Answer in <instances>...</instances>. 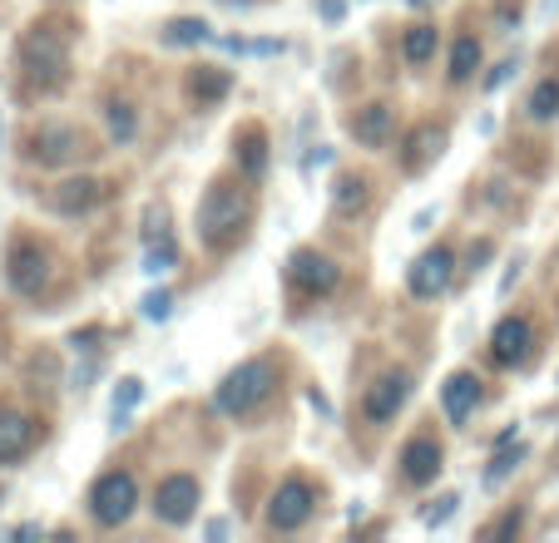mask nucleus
Wrapping results in <instances>:
<instances>
[{"label":"nucleus","mask_w":559,"mask_h":543,"mask_svg":"<svg viewBox=\"0 0 559 543\" xmlns=\"http://www.w3.org/2000/svg\"><path fill=\"white\" fill-rule=\"evenodd\" d=\"M248 228V193L233 178H213L199 203V238L209 252H228Z\"/></svg>","instance_id":"nucleus-1"},{"label":"nucleus","mask_w":559,"mask_h":543,"mask_svg":"<svg viewBox=\"0 0 559 543\" xmlns=\"http://www.w3.org/2000/svg\"><path fill=\"white\" fill-rule=\"evenodd\" d=\"M273 386H277V366L267 361V355H253V361H243L238 371L223 376L213 406H218L223 415H253V410L273 396Z\"/></svg>","instance_id":"nucleus-2"},{"label":"nucleus","mask_w":559,"mask_h":543,"mask_svg":"<svg viewBox=\"0 0 559 543\" xmlns=\"http://www.w3.org/2000/svg\"><path fill=\"white\" fill-rule=\"evenodd\" d=\"M21 64L35 84H60L64 70H70V40H64L60 25H35L31 35L21 40Z\"/></svg>","instance_id":"nucleus-3"},{"label":"nucleus","mask_w":559,"mask_h":543,"mask_svg":"<svg viewBox=\"0 0 559 543\" xmlns=\"http://www.w3.org/2000/svg\"><path fill=\"white\" fill-rule=\"evenodd\" d=\"M139 509V484L129 470H109L95 480V490H90V514H95L99 529H119V523H129V514Z\"/></svg>","instance_id":"nucleus-4"},{"label":"nucleus","mask_w":559,"mask_h":543,"mask_svg":"<svg viewBox=\"0 0 559 543\" xmlns=\"http://www.w3.org/2000/svg\"><path fill=\"white\" fill-rule=\"evenodd\" d=\"M312 509H317V490L307 480H287V484H277V494H273V504H267V529H277V533H293V529H302L307 519H312Z\"/></svg>","instance_id":"nucleus-5"},{"label":"nucleus","mask_w":559,"mask_h":543,"mask_svg":"<svg viewBox=\"0 0 559 543\" xmlns=\"http://www.w3.org/2000/svg\"><path fill=\"white\" fill-rule=\"evenodd\" d=\"M199 499H203V490L193 474H169V480H158V490H154V514L169 523V529H183V523L199 514Z\"/></svg>","instance_id":"nucleus-6"},{"label":"nucleus","mask_w":559,"mask_h":543,"mask_svg":"<svg viewBox=\"0 0 559 543\" xmlns=\"http://www.w3.org/2000/svg\"><path fill=\"white\" fill-rule=\"evenodd\" d=\"M85 154V134L70 124H45L31 134V158L45 168H60V164H74V158Z\"/></svg>","instance_id":"nucleus-7"},{"label":"nucleus","mask_w":559,"mask_h":543,"mask_svg":"<svg viewBox=\"0 0 559 543\" xmlns=\"http://www.w3.org/2000/svg\"><path fill=\"white\" fill-rule=\"evenodd\" d=\"M451 277H455L451 248H431V252H421V257L412 262V272H406V287H412V297L431 302V297H441L445 287H451Z\"/></svg>","instance_id":"nucleus-8"},{"label":"nucleus","mask_w":559,"mask_h":543,"mask_svg":"<svg viewBox=\"0 0 559 543\" xmlns=\"http://www.w3.org/2000/svg\"><path fill=\"white\" fill-rule=\"evenodd\" d=\"M406 400H412V376H406V371H386L377 386H367L361 415H367L371 425H386V420H396V410H402Z\"/></svg>","instance_id":"nucleus-9"},{"label":"nucleus","mask_w":559,"mask_h":543,"mask_svg":"<svg viewBox=\"0 0 559 543\" xmlns=\"http://www.w3.org/2000/svg\"><path fill=\"white\" fill-rule=\"evenodd\" d=\"M287 277H293V287H302L307 297H328L332 287L342 282L337 262L322 257V252H312V248H302V252H293V257H287Z\"/></svg>","instance_id":"nucleus-10"},{"label":"nucleus","mask_w":559,"mask_h":543,"mask_svg":"<svg viewBox=\"0 0 559 543\" xmlns=\"http://www.w3.org/2000/svg\"><path fill=\"white\" fill-rule=\"evenodd\" d=\"M11 287L21 297H40L45 282H50V257L40 252V242H15L11 248Z\"/></svg>","instance_id":"nucleus-11"},{"label":"nucleus","mask_w":559,"mask_h":543,"mask_svg":"<svg viewBox=\"0 0 559 543\" xmlns=\"http://www.w3.org/2000/svg\"><path fill=\"white\" fill-rule=\"evenodd\" d=\"M441 460H445V449L436 435H416L406 439L402 449V480L406 484H431L436 474H441Z\"/></svg>","instance_id":"nucleus-12"},{"label":"nucleus","mask_w":559,"mask_h":543,"mask_svg":"<svg viewBox=\"0 0 559 543\" xmlns=\"http://www.w3.org/2000/svg\"><path fill=\"white\" fill-rule=\"evenodd\" d=\"M530 341H535L530 316H506V322L496 326V336H490V355H496L500 366H525Z\"/></svg>","instance_id":"nucleus-13"},{"label":"nucleus","mask_w":559,"mask_h":543,"mask_svg":"<svg viewBox=\"0 0 559 543\" xmlns=\"http://www.w3.org/2000/svg\"><path fill=\"white\" fill-rule=\"evenodd\" d=\"M347 129L361 148H386L391 134H396V114H391V105H361L357 114L347 119Z\"/></svg>","instance_id":"nucleus-14"},{"label":"nucleus","mask_w":559,"mask_h":543,"mask_svg":"<svg viewBox=\"0 0 559 543\" xmlns=\"http://www.w3.org/2000/svg\"><path fill=\"white\" fill-rule=\"evenodd\" d=\"M99 203H105V183H99V178H70V183L55 189L50 208L64 213V218H80V213H95Z\"/></svg>","instance_id":"nucleus-15"},{"label":"nucleus","mask_w":559,"mask_h":543,"mask_svg":"<svg viewBox=\"0 0 559 543\" xmlns=\"http://www.w3.org/2000/svg\"><path fill=\"white\" fill-rule=\"evenodd\" d=\"M475 400H480V381H475L471 371H455V376L441 386V406H445V420H451V425H465V420H471Z\"/></svg>","instance_id":"nucleus-16"},{"label":"nucleus","mask_w":559,"mask_h":543,"mask_svg":"<svg viewBox=\"0 0 559 543\" xmlns=\"http://www.w3.org/2000/svg\"><path fill=\"white\" fill-rule=\"evenodd\" d=\"M31 445H35V420L21 415V410H0V464L21 460Z\"/></svg>","instance_id":"nucleus-17"},{"label":"nucleus","mask_w":559,"mask_h":543,"mask_svg":"<svg viewBox=\"0 0 559 543\" xmlns=\"http://www.w3.org/2000/svg\"><path fill=\"white\" fill-rule=\"evenodd\" d=\"M228 89H233V74L218 70V64H203V70L189 74V95L199 99V105H218Z\"/></svg>","instance_id":"nucleus-18"},{"label":"nucleus","mask_w":559,"mask_h":543,"mask_svg":"<svg viewBox=\"0 0 559 543\" xmlns=\"http://www.w3.org/2000/svg\"><path fill=\"white\" fill-rule=\"evenodd\" d=\"M441 144H445V134H441V129L421 124V129H416V134H412V144H406L402 164H406V168H412V173H421V168H426V164H431V158H436V154H441Z\"/></svg>","instance_id":"nucleus-19"},{"label":"nucleus","mask_w":559,"mask_h":543,"mask_svg":"<svg viewBox=\"0 0 559 543\" xmlns=\"http://www.w3.org/2000/svg\"><path fill=\"white\" fill-rule=\"evenodd\" d=\"M436 45H441L436 25H412V31L402 35V60L421 70V64H431V60H436Z\"/></svg>","instance_id":"nucleus-20"},{"label":"nucleus","mask_w":559,"mask_h":543,"mask_svg":"<svg viewBox=\"0 0 559 543\" xmlns=\"http://www.w3.org/2000/svg\"><path fill=\"white\" fill-rule=\"evenodd\" d=\"M332 208L337 213H361L367 208V178H357V173H342L337 183H332Z\"/></svg>","instance_id":"nucleus-21"},{"label":"nucleus","mask_w":559,"mask_h":543,"mask_svg":"<svg viewBox=\"0 0 559 543\" xmlns=\"http://www.w3.org/2000/svg\"><path fill=\"white\" fill-rule=\"evenodd\" d=\"M105 119H109V138H115L119 148L134 144V134H139V114H134V105H129V99H109Z\"/></svg>","instance_id":"nucleus-22"},{"label":"nucleus","mask_w":559,"mask_h":543,"mask_svg":"<svg viewBox=\"0 0 559 543\" xmlns=\"http://www.w3.org/2000/svg\"><path fill=\"white\" fill-rule=\"evenodd\" d=\"M139 400H144V381L124 376V381H119V390H115V400H109V420H115V430L129 425V415H134Z\"/></svg>","instance_id":"nucleus-23"},{"label":"nucleus","mask_w":559,"mask_h":543,"mask_svg":"<svg viewBox=\"0 0 559 543\" xmlns=\"http://www.w3.org/2000/svg\"><path fill=\"white\" fill-rule=\"evenodd\" d=\"M475 70H480V40H475V35H461L451 50V84H465Z\"/></svg>","instance_id":"nucleus-24"},{"label":"nucleus","mask_w":559,"mask_h":543,"mask_svg":"<svg viewBox=\"0 0 559 543\" xmlns=\"http://www.w3.org/2000/svg\"><path fill=\"white\" fill-rule=\"evenodd\" d=\"M203 40H213L209 21H193V15H179V21L164 25V45H203Z\"/></svg>","instance_id":"nucleus-25"},{"label":"nucleus","mask_w":559,"mask_h":543,"mask_svg":"<svg viewBox=\"0 0 559 543\" xmlns=\"http://www.w3.org/2000/svg\"><path fill=\"white\" fill-rule=\"evenodd\" d=\"M530 119H539V124H549V119H559V80H539L535 95H530Z\"/></svg>","instance_id":"nucleus-26"},{"label":"nucleus","mask_w":559,"mask_h":543,"mask_svg":"<svg viewBox=\"0 0 559 543\" xmlns=\"http://www.w3.org/2000/svg\"><path fill=\"white\" fill-rule=\"evenodd\" d=\"M520 460H525V445H520V439H506V445H500V455L490 460V470H486V490H496L500 480H510Z\"/></svg>","instance_id":"nucleus-27"},{"label":"nucleus","mask_w":559,"mask_h":543,"mask_svg":"<svg viewBox=\"0 0 559 543\" xmlns=\"http://www.w3.org/2000/svg\"><path fill=\"white\" fill-rule=\"evenodd\" d=\"M243 178H263V168H267V154H263V134L258 129H248V138H243Z\"/></svg>","instance_id":"nucleus-28"},{"label":"nucleus","mask_w":559,"mask_h":543,"mask_svg":"<svg viewBox=\"0 0 559 543\" xmlns=\"http://www.w3.org/2000/svg\"><path fill=\"white\" fill-rule=\"evenodd\" d=\"M174 262H179V248H174V238L164 228H158V242L148 248V262H144V272H169Z\"/></svg>","instance_id":"nucleus-29"},{"label":"nucleus","mask_w":559,"mask_h":543,"mask_svg":"<svg viewBox=\"0 0 559 543\" xmlns=\"http://www.w3.org/2000/svg\"><path fill=\"white\" fill-rule=\"evenodd\" d=\"M169 312H174V292H148L144 297V316H148V322H164Z\"/></svg>","instance_id":"nucleus-30"},{"label":"nucleus","mask_w":559,"mask_h":543,"mask_svg":"<svg viewBox=\"0 0 559 543\" xmlns=\"http://www.w3.org/2000/svg\"><path fill=\"white\" fill-rule=\"evenodd\" d=\"M455 504H461V499H455V494H445V499H436L431 509H426V523H431V529H441V523L455 514Z\"/></svg>","instance_id":"nucleus-31"},{"label":"nucleus","mask_w":559,"mask_h":543,"mask_svg":"<svg viewBox=\"0 0 559 543\" xmlns=\"http://www.w3.org/2000/svg\"><path fill=\"white\" fill-rule=\"evenodd\" d=\"M515 70H520V64H515V60L496 64V70H490V80H486V89H500V84H506V80H510V74H515Z\"/></svg>","instance_id":"nucleus-32"},{"label":"nucleus","mask_w":559,"mask_h":543,"mask_svg":"<svg viewBox=\"0 0 559 543\" xmlns=\"http://www.w3.org/2000/svg\"><path fill=\"white\" fill-rule=\"evenodd\" d=\"M490 252H496V248H490V242H480V248H471V267H475V272H480V262H486V257H490Z\"/></svg>","instance_id":"nucleus-33"},{"label":"nucleus","mask_w":559,"mask_h":543,"mask_svg":"<svg viewBox=\"0 0 559 543\" xmlns=\"http://www.w3.org/2000/svg\"><path fill=\"white\" fill-rule=\"evenodd\" d=\"M322 15H328V21H342V0H322Z\"/></svg>","instance_id":"nucleus-34"}]
</instances>
